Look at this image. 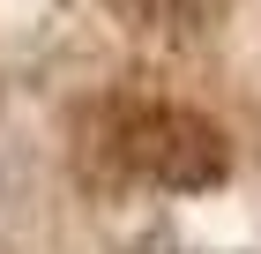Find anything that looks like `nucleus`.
Instances as JSON below:
<instances>
[{
    "mask_svg": "<svg viewBox=\"0 0 261 254\" xmlns=\"http://www.w3.org/2000/svg\"><path fill=\"white\" fill-rule=\"evenodd\" d=\"M120 157L135 165L142 179L172 187V195L217 187L224 165H231L224 135H217L201 112H179V105H149V112H135V120H127V135H120Z\"/></svg>",
    "mask_w": 261,
    "mask_h": 254,
    "instance_id": "obj_1",
    "label": "nucleus"
}]
</instances>
